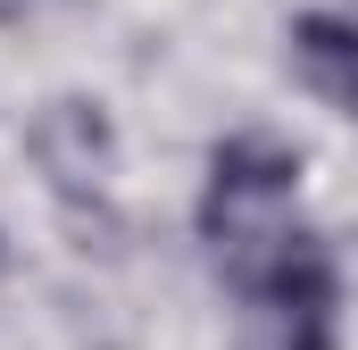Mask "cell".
Returning <instances> with one entry per match:
<instances>
[{
	"mask_svg": "<svg viewBox=\"0 0 358 350\" xmlns=\"http://www.w3.org/2000/svg\"><path fill=\"white\" fill-rule=\"evenodd\" d=\"M250 300H267L283 317V350H334V309H342V267L325 242L308 234H283L267 259L242 275Z\"/></svg>",
	"mask_w": 358,
	"mask_h": 350,
	"instance_id": "obj_1",
	"label": "cell"
},
{
	"mask_svg": "<svg viewBox=\"0 0 358 350\" xmlns=\"http://www.w3.org/2000/svg\"><path fill=\"white\" fill-rule=\"evenodd\" d=\"M25 150L42 159V175H50V183H59L67 200H84L92 183L108 175V159H117V134H108V108H92V100H50V108L34 117Z\"/></svg>",
	"mask_w": 358,
	"mask_h": 350,
	"instance_id": "obj_2",
	"label": "cell"
},
{
	"mask_svg": "<svg viewBox=\"0 0 358 350\" xmlns=\"http://www.w3.org/2000/svg\"><path fill=\"white\" fill-rule=\"evenodd\" d=\"M292 59H300V84L317 100L358 117V25L350 17H300L292 25Z\"/></svg>",
	"mask_w": 358,
	"mask_h": 350,
	"instance_id": "obj_3",
	"label": "cell"
},
{
	"mask_svg": "<svg viewBox=\"0 0 358 350\" xmlns=\"http://www.w3.org/2000/svg\"><path fill=\"white\" fill-rule=\"evenodd\" d=\"M0 17H17V0H0Z\"/></svg>",
	"mask_w": 358,
	"mask_h": 350,
	"instance_id": "obj_4",
	"label": "cell"
}]
</instances>
